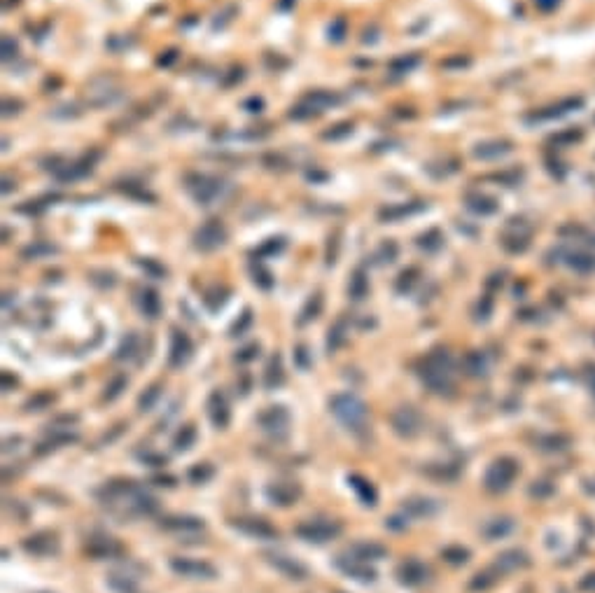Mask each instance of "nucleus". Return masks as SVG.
<instances>
[{
	"label": "nucleus",
	"instance_id": "1",
	"mask_svg": "<svg viewBox=\"0 0 595 593\" xmlns=\"http://www.w3.org/2000/svg\"><path fill=\"white\" fill-rule=\"evenodd\" d=\"M98 497L103 505L119 509L126 516H152L157 514L159 502L145 488H140L133 481H110L98 490Z\"/></svg>",
	"mask_w": 595,
	"mask_h": 593
},
{
	"label": "nucleus",
	"instance_id": "2",
	"mask_svg": "<svg viewBox=\"0 0 595 593\" xmlns=\"http://www.w3.org/2000/svg\"><path fill=\"white\" fill-rule=\"evenodd\" d=\"M329 409L336 416L338 423L343 425L345 430L355 432V435H362L367 432L369 425V409L367 404L357 397L353 393H338L329 399Z\"/></svg>",
	"mask_w": 595,
	"mask_h": 593
},
{
	"label": "nucleus",
	"instance_id": "3",
	"mask_svg": "<svg viewBox=\"0 0 595 593\" xmlns=\"http://www.w3.org/2000/svg\"><path fill=\"white\" fill-rule=\"evenodd\" d=\"M451 374H453V362L446 350H437V353L427 355L423 367H420V376L434 393H444L451 386Z\"/></svg>",
	"mask_w": 595,
	"mask_h": 593
},
{
	"label": "nucleus",
	"instance_id": "4",
	"mask_svg": "<svg viewBox=\"0 0 595 593\" xmlns=\"http://www.w3.org/2000/svg\"><path fill=\"white\" fill-rule=\"evenodd\" d=\"M341 524L336 521H327V519H316V521H304L294 528V535L302 538L306 542H316V544H325L329 540H336L341 535Z\"/></svg>",
	"mask_w": 595,
	"mask_h": 593
},
{
	"label": "nucleus",
	"instance_id": "5",
	"mask_svg": "<svg viewBox=\"0 0 595 593\" xmlns=\"http://www.w3.org/2000/svg\"><path fill=\"white\" fill-rule=\"evenodd\" d=\"M259 425L261 430L266 432V435L271 437H285L287 430H290V411L285 409L283 404H273L268 406V409H264L259 413Z\"/></svg>",
	"mask_w": 595,
	"mask_h": 593
},
{
	"label": "nucleus",
	"instance_id": "6",
	"mask_svg": "<svg viewBox=\"0 0 595 593\" xmlns=\"http://www.w3.org/2000/svg\"><path fill=\"white\" fill-rule=\"evenodd\" d=\"M171 570L180 577L189 579H215L217 570L208 560H196V558H171Z\"/></svg>",
	"mask_w": 595,
	"mask_h": 593
},
{
	"label": "nucleus",
	"instance_id": "7",
	"mask_svg": "<svg viewBox=\"0 0 595 593\" xmlns=\"http://www.w3.org/2000/svg\"><path fill=\"white\" fill-rule=\"evenodd\" d=\"M227 241V229L220 220H208L198 232L194 234V246L198 250H215V248L225 246Z\"/></svg>",
	"mask_w": 595,
	"mask_h": 593
},
{
	"label": "nucleus",
	"instance_id": "8",
	"mask_svg": "<svg viewBox=\"0 0 595 593\" xmlns=\"http://www.w3.org/2000/svg\"><path fill=\"white\" fill-rule=\"evenodd\" d=\"M390 423H393V430L399 437H415L420 432L423 418H420V413L415 411L413 406H399V409H395V413L390 416Z\"/></svg>",
	"mask_w": 595,
	"mask_h": 593
},
{
	"label": "nucleus",
	"instance_id": "9",
	"mask_svg": "<svg viewBox=\"0 0 595 593\" xmlns=\"http://www.w3.org/2000/svg\"><path fill=\"white\" fill-rule=\"evenodd\" d=\"M59 538L54 533H35L31 538L24 540V551L31 553V556H37V558H49V556H56L59 553Z\"/></svg>",
	"mask_w": 595,
	"mask_h": 593
},
{
	"label": "nucleus",
	"instance_id": "10",
	"mask_svg": "<svg viewBox=\"0 0 595 593\" xmlns=\"http://www.w3.org/2000/svg\"><path fill=\"white\" fill-rule=\"evenodd\" d=\"M191 353H194V343H191L187 332L173 329L171 336V348H169V365L173 369H180L191 360Z\"/></svg>",
	"mask_w": 595,
	"mask_h": 593
},
{
	"label": "nucleus",
	"instance_id": "11",
	"mask_svg": "<svg viewBox=\"0 0 595 593\" xmlns=\"http://www.w3.org/2000/svg\"><path fill=\"white\" fill-rule=\"evenodd\" d=\"M302 497V486L294 481H276L266 486V500L276 507H290Z\"/></svg>",
	"mask_w": 595,
	"mask_h": 593
},
{
	"label": "nucleus",
	"instance_id": "12",
	"mask_svg": "<svg viewBox=\"0 0 595 593\" xmlns=\"http://www.w3.org/2000/svg\"><path fill=\"white\" fill-rule=\"evenodd\" d=\"M334 565L343 572L345 577L355 579V582H364V584L376 582V570H374V567H371L369 563H364V560H357L353 556H348V553H345V556H338L334 560Z\"/></svg>",
	"mask_w": 595,
	"mask_h": 593
},
{
	"label": "nucleus",
	"instance_id": "13",
	"mask_svg": "<svg viewBox=\"0 0 595 593\" xmlns=\"http://www.w3.org/2000/svg\"><path fill=\"white\" fill-rule=\"evenodd\" d=\"M232 526L239 533L248 535V538H255V540H276L278 538L276 528L264 519H257V516H250V519H236V521H232Z\"/></svg>",
	"mask_w": 595,
	"mask_h": 593
},
{
	"label": "nucleus",
	"instance_id": "14",
	"mask_svg": "<svg viewBox=\"0 0 595 593\" xmlns=\"http://www.w3.org/2000/svg\"><path fill=\"white\" fill-rule=\"evenodd\" d=\"M266 560L271 567H276L280 575L297 579V582H304V579L309 577V567H306L304 563H299L297 558L285 556V553H266Z\"/></svg>",
	"mask_w": 595,
	"mask_h": 593
},
{
	"label": "nucleus",
	"instance_id": "15",
	"mask_svg": "<svg viewBox=\"0 0 595 593\" xmlns=\"http://www.w3.org/2000/svg\"><path fill=\"white\" fill-rule=\"evenodd\" d=\"M581 105H584V98H579V96L562 98V101H558V103L546 105V108H542V110H537L535 114H530V122H546V119L565 117V114L579 110Z\"/></svg>",
	"mask_w": 595,
	"mask_h": 593
},
{
	"label": "nucleus",
	"instance_id": "16",
	"mask_svg": "<svg viewBox=\"0 0 595 593\" xmlns=\"http://www.w3.org/2000/svg\"><path fill=\"white\" fill-rule=\"evenodd\" d=\"M206 406H208L210 423H213L217 430H225L229 425V420H232V409H229V402L225 397V393L213 390V393H210Z\"/></svg>",
	"mask_w": 595,
	"mask_h": 593
},
{
	"label": "nucleus",
	"instance_id": "17",
	"mask_svg": "<svg viewBox=\"0 0 595 593\" xmlns=\"http://www.w3.org/2000/svg\"><path fill=\"white\" fill-rule=\"evenodd\" d=\"M516 476V465L511 461H497L485 474V486L490 490H504Z\"/></svg>",
	"mask_w": 595,
	"mask_h": 593
},
{
	"label": "nucleus",
	"instance_id": "18",
	"mask_svg": "<svg viewBox=\"0 0 595 593\" xmlns=\"http://www.w3.org/2000/svg\"><path fill=\"white\" fill-rule=\"evenodd\" d=\"M87 553L96 560L114 558L121 553V547H119L117 540L107 538V535H94V538H89V542H87Z\"/></svg>",
	"mask_w": 595,
	"mask_h": 593
},
{
	"label": "nucleus",
	"instance_id": "19",
	"mask_svg": "<svg viewBox=\"0 0 595 593\" xmlns=\"http://www.w3.org/2000/svg\"><path fill=\"white\" fill-rule=\"evenodd\" d=\"M191 194H194V199L198 203H203V206H210L217 196H222V189H225V182L222 180H215V178H206L201 175L198 178V184H189Z\"/></svg>",
	"mask_w": 595,
	"mask_h": 593
},
{
	"label": "nucleus",
	"instance_id": "20",
	"mask_svg": "<svg viewBox=\"0 0 595 593\" xmlns=\"http://www.w3.org/2000/svg\"><path fill=\"white\" fill-rule=\"evenodd\" d=\"M345 553L357 560H364V563H376V560L388 558V549L379 542H355V544L348 547Z\"/></svg>",
	"mask_w": 595,
	"mask_h": 593
},
{
	"label": "nucleus",
	"instance_id": "21",
	"mask_svg": "<svg viewBox=\"0 0 595 593\" xmlns=\"http://www.w3.org/2000/svg\"><path fill=\"white\" fill-rule=\"evenodd\" d=\"M162 528L169 533H201L206 524L198 516H166L162 519Z\"/></svg>",
	"mask_w": 595,
	"mask_h": 593
},
{
	"label": "nucleus",
	"instance_id": "22",
	"mask_svg": "<svg viewBox=\"0 0 595 593\" xmlns=\"http://www.w3.org/2000/svg\"><path fill=\"white\" fill-rule=\"evenodd\" d=\"M397 575H399L402 584L418 586L427 579V567L420 563V560H404V563L399 565V570H397Z\"/></svg>",
	"mask_w": 595,
	"mask_h": 593
},
{
	"label": "nucleus",
	"instance_id": "23",
	"mask_svg": "<svg viewBox=\"0 0 595 593\" xmlns=\"http://www.w3.org/2000/svg\"><path fill=\"white\" fill-rule=\"evenodd\" d=\"M348 483H350V488H353L355 493H357V497H360L362 505L376 507V502H379V493H376L374 483H371L369 479H364L362 474H350V476H348Z\"/></svg>",
	"mask_w": 595,
	"mask_h": 593
},
{
	"label": "nucleus",
	"instance_id": "24",
	"mask_svg": "<svg viewBox=\"0 0 595 593\" xmlns=\"http://www.w3.org/2000/svg\"><path fill=\"white\" fill-rule=\"evenodd\" d=\"M138 309H140V313H143L145 318H150V320L159 318V313H162V297L157 295V290L145 288L143 292H140Z\"/></svg>",
	"mask_w": 595,
	"mask_h": 593
},
{
	"label": "nucleus",
	"instance_id": "25",
	"mask_svg": "<svg viewBox=\"0 0 595 593\" xmlns=\"http://www.w3.org/2000/svg\"><path fill=\"white\" fill-rule=\"evenodd\" d=\"M511 152V143L509 140H488V143H478L474 148V157L476 159H497L502 155Z\"/></svg>",
	"mask_w": 595,
	"mask_h": 593
},
{
	"label": "nucleus",
	"instance_id": "26",
	"mask_svg": "<svg viewBox=\"0 0 595 593\" xmlns=\"http://www.w3.org/2000/svg\"><path fill=\"white\" fill-rule=\"evenodd\" d=\"M467 208L474 210L476 215H492L497 210V201L485 194H467Z\"/></svg>",
	"mask_w": 595,
	"mask_h": 593
},
{
	"label": "nucleus",
	"instance_id": "27",
	"mask_svg": "<svg viewBox=\"0 0 595 593\" xmlns=\"http://www.w3.org/2000/svg\"><path fill=\"white\" fill-rule=\"evenodd\" d=\"M348 295H350V299H355V302H362V299L369 295V278H367V273H364L362 269L355 271L353 278H350Z\"/></svg>",
	"mask_w": 595,
	"mask_h": 593
},
{
	"label": "nucleus",
	"instance_id": "28",
	"mask_svg": "<svg viewBox=\"0 0 595 593\" xmlns=\"http://www.w3.org/2000/svg\"><path fill=\"white\" fill-rule=\"evenodd\" d=\"M107 586H110L114 593H138L136 579L129 575H119V572H112V575L107 577Z\"/></svg>",
	"mask_w": 595,
	"mask_h": 593
},
{
	"label": "nucleus",
	"instance_id": "29",
	"mask_svg": "<svg viewBox=\"0 0 595 593\" xmlns=\"http://www.w3.org/2000/svg\"><path fill=\"white\" fill-rule=\"evenodd\" d=\"M285 381V374H283V365H280V358L276 355L271 362H268L266 367V374H264V386L268 388V390H273V388L283 386Z\"/></svg>",
	"mask_w": 595,
	"mask_h": 593
},
{
	"label": "nucleus",
	"instance_id": "30",
	"mask_svg": "<svg viewBox=\"0 0 595 593\" xmlns=\"http://www.w3.org/2000/svg\"><path fill=\"white\" fill-rule=\"evenodd\" d=\"M194 444H196V428L191 423L182 425V428L178 430V435L173 437V446H175V451H189Z\"/></svg>",
	"mask_w": 595,
	"mask_h": 593
},
{
	"label": "nucleus",
	"instance_id": "31",
	"mask_svg": "<svg viewBox=\"0 0 595 593\" xmlns=\"http://www.w3.org/2000/svg\"><path fill=\"white\" fill-rule=\"evenodd\" d=\"M567 264L577 271H591V269H595V255L586 252V250L567 252Z\"/></svg>",
	"mask_w": 595,
	"mask_h": 593
},
{
	"label": "nucleus",
	"instance_id": "32",
	"mask_svg": "<svg viewBox=\"0 0 595 593\" xmlns=\"http://www.w3.org/2000/svg\"><path fill=\"white\" fill-rule=\"evenodd\" d=\"M434 512V502L427 497H413V500L404 502V514L408 516H427Z\"/></svg>",
	"mask_w": 595,
	"mask_h": 593
},
{
	"label": "nucleus",
	"instance_id": "33",
	"mask_svg": "<svg viewBox=\"0 0 595 593\" xmlns=\"http://www.w3.org/2000/svg\"><path fill=\"white\" fill-rule=\"evenodd\" d=\"M345 334H348V323L343 320H338L334 327L329 329V336H327V350L329 353H334V350H338L345 343Z\"/></svg>",
	"mask_w": 595,
	"mask_h": 593
},
{
	"label": "nucleus",
	"instance_id": "34",
	"mask_svg": "<svg viewBox=\"0 0 595 593\" xmlns=\"http://www.w3.org/2000/svg\"><path fill=\"white\" fill-rule=\"evenodd\" d=\"M138 348H140V339L136 334H126V339L121 341V346L117 348V355H114V358L117 360H131L133 355L138 353Z\"/></svg>",
	"mask_w": 595,
	"mask_h": 593
},
{
	"label": "nucleus",
	"instance_id": "35",
	"mask_svg": "<svg viewBox=\"0 0 595 593\" xmlns=\"http://www.w3.org/2000/svg\"><path fill=\"white\" fill-rule=\"evenodd\" d=\"M213 474H215L213 465H210V463H198V465H194V467L189 470V481L191 483H206V481L213 479Z\"/></svg>",
	"mask_w": 595,
	"mask_h": 593
},
{
	"label": "nucleus",
	"instance_id": "36",
	"mask_svg": "<svg viewBox=\"0 0 595 593\" xmlns=\"http://www.w3.org/2000/svg\"><path fill=\"white\" fill-rule=\"evenodd\" d=\"M159 397H162V386H157V384H155V386H150L143 395H140V399H138V409H140V411H150L152 406L157 404V399H159Z\"/></svg>",
	"mask_w": 595,
	"mask_h": 593
},
{
	"label": "nucleus",
	"instance_id": "37",
	"mask_svg": "<svg viewBox=\"0 0 595 593\" xmlns=\"http://www.w3.org/2000/svg\"><path fill=\"white\" fill-rule=\"evenodd\" d=\"M70 442H78V435H73V432H63V435H54L52 439H47V442L40 444V454H47L49 449H59V446L63 444H70Z\"/></svg>",
	"mask_w": 595,
	"mask_h": 593
},
{
	"label": "nucleus",
	"instance_id": "38",
	"mask_svg": "<svg viewBox=\"0 0 595 593\" xmlns=\"http://www.w3.org/2000/svg\"><path fill=\"white\" fill-rule=\"evenodd\" d=\"M121 390H126V376H124V374H117V376H114V379L110 381V384L105 386V395H103V397H105L107 402H112V399L119 397Z\"/></svg>",
	"mask_w": 595,
	"mask_h": 593
},
{
	"label": "nucleus",
	"instance_id": "39",
	"mask_svg": "<svg viewBox=\"0 0 595 593\" xmlns=\"http://www.w3.org/2000/svg\"><path fill=\"white\" fill-rule=\"evenodd\" d=\"M320 309H322V297L313 295V299H309V304H306V309L302 313V320H299V323H309L311 318H316L320 313Z\"/></svg>",
	"mask_w": 595,
	"mask_h": 593
},
{
	"label": "nucleus",
	"instance_id": "40",
	"mask_svg": "<svg viewBox=\"0 0 595 593\" xmlns=\"http://www.w3.org/2000/svg\"><path fill=\"white\" fill-rule=\"evenodd\" d=\"M52 402H54L52 395H49V393H40V395H35V397L31 399L26 406H28V411H42V409H47V406L52 404Z\"/></svg>",
	"mask_w": 595,
	"mask_h": 593
},
{
	"label": "nucleus",
	"instance_id": "41",
	"mask_svg": "<svg viewBox=\"0 0 595 593\" xmlns=\"http://www.w3.org/2000/svg\"><path fill=\"white\" fill-rule=\"evenodd\" d=\"M418 66V56H404V59H397L393 61V73H408L411 68Z\"/></svg>",
	"mask_w": 595,
	"mask_h": 593
},
{
	"label": "nucleus",
	"instance_id": "42",
	"mask_svg": "<svg viewBox=\"0 0 595 593\" xmlns=\"http://www.w3.org/2000/svg\"><path fill=\"white\" fill-rule=\"evenodd\" d=\"M423 206H399V208H390L383 213V218L386 220H397L402 218V215H408V213H415V210H420Z\"/></svg>",
	"mask_w": 595,
	"mask_h": 593
},
{
	"label": "nucleus",
	"instance_id": "43",
	"mask_svg": "<svg viewBox=\"0 0 595 593\" xmlns=\"http://www.w3.org/2000/svg\"><path fill=\"white\" fill-rule=\"evenodd\" d=\"M250 325H252V313H250V311H245V313L241 316V320H236L234 329H232V334H234V336H241L243 332H245L248 327H250Z\"/></svg>",
	"mask_w": 595,
	"mask_h": 593
},
{
	"label": "nucleus",
	"instance_id": "44",
	"mask_svg": "<svg viewBox=\"0 0 595 593\" xmlns=\"http://www.w3.org/2000/svg\"><path fill=\"white\" fill-rule=\"evenodd\" d=\"M467 369H469L472 374H481L483 372V358L478 353H472L469 358H467Z\"/></svg>",
	"mask_w": 595,
	"mask_h": 593
},
{
	"label": "nucleus",
	"instance_id": "45",
	"mask_svg": "<svg viewBox=\"0 0 595 593\" xmlns=\"http://www.w3.org/2000/svg\"><path fill=\"white\" fill-rule=\"evenodd\" d=\"M140 461L147 463L150 467H164V465H166V458L157 456V454H145V456H140Z\"/></svg>",
	"mask_w": 595,
	"mask_h": 593
},
{
	"label": "nucleus",
	"instance_id": "46",
	"mask_svg": "<svg viewBox=\"0 0 595 593\" xmlns=\"http://www.w3.org/2000/svg\"><path fill=\"white\" fill-rule=\"evenodd\" d=\"M581 138V131H565V133H558L553 138V143H574V140Z\"/></svg>",
	"mask_w": 595,
	"mask_h": 593
},
{
	"label": "nucleus",
	"instance_id": "47",
	"mask_svg": "<svg viewBox=\"0 0 595 593\" xmlns=\"http://www.w3.org/2000/svg\"><path fill=\"white\" fill-rule=\"evenodd\" d=\"M257 353H259L257 346H248V348H243L239 355H236V360H239V362H250Z\"/></svg>",
	"mask_w": 595,
	"mask_h": 593
},
{
	"label": "nucleus",
	"instance_id": "48",
	"mask_svg": "<svg viewBox=\"0 0 595 593\" xmlns=\"http://www.w3.org/2000/svg\"><path fill=\"white\" fill-rule=\"evenodd\" d=\"M49 252H54L52 246H35V248H28L24 255H26V257H40V255H49Z\"/></svg>",
	"mask_w": 595,
	"mask_h": 593
},
{
	"label": "nucleus",
	"instance_id": "49",
	"mask_svg": "<svg viewBox=\"0 0 595 593\" xmlns=\"http://www.w3.org/2000/svg\"><path fill=\"white\" fill-rule=\"evenodd\" d=\"M381 252H383V259L381 262H395V257H397V246L395 243H386L381 248Z\"/></svg>",
	"mask_w": 595,
	"mask_h": 593
},
{
	"label": "nucleus",
	"instance_id": "50",
	"mask_svg": "<svg viewBox=\"0 0 595 593\" xmlns=\"http://www.w3.org/2000/svg\"><path fill=\"white\" fill-rule=\"evenodd\" d=\"M535 3H537V8H540V10H544V12H551V10L558 8L560 0H535Z\"/></svg>",
	"mask_w": 595,
	"mask_h": 593
},
{
	"label": "nucleus",
	"instance_id": "51",
	"mask_svg": "<svg viewBox=\"0 0 595 593\" xmlns=\"http://www.w3.org/2000/svg\"><path fill=\"white\" fill-rule=\"evenodd\" d=\"M143 266H147V271H152L155 276H164V269H162V266H157L155 262H150V259H147V262H143Z\"/></svg>",
	"mask_w": 595,
	"mask_h": 593
},
{
	"label": "nucleus",
	"instance_id": "52",
	"mask_svg": "<svg viewBox=\"0 0 595 593\" xmlns=\"http://www.w3.org/2000/svg\"><path fill=\"white\" fill-rule=\"evenodd\" d=\"M159 486H173V483H175V479H173V476H157L155 479Z\"/></svg>",
	"mask_w": 595,
	"mask_h": 593
},
{
	"label": "nucleus",
	"instance_id": "53",
	"mask_svg": "<svg viewBox=\"0 0 595 593\" xmlns=\"http://www.w3.org/2000/svg\"><path fill=\"white\" fill-rule=\"evenodd\" d=\"M12 384H17V381H12L10 374H3V390H5V393H10V386H12Z\"/></svg>",
	"mask_w": 595,
	"mask_h": 593
},
{
	"label": "nucleus",
	"instance_id": "54",
	"mask_svg": "<svg viewBox=\"0 0 595 593\" xmlns=\"http://www.w3.org/2000/svg\"><path fill=\"white\" fill-rule=\"evenodd\" d=\"M297 358H299V365H302V369L309 367V365H306V350H304V348L297 350Z\"/></svg>",
	"mask_w": 595,
	"mask_h": 593
}]
</instances>
